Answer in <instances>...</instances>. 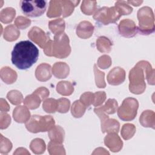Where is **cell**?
Masks as SVG:
<instances>
[{
  "label": "cell",
  "instance_id": "cell-7",
  "mask_svg": "<svg viewBox=\"0 0 155 155\" xmlns=\"http://www.w3.org/2000/svg\"><path fill=\"white\" fill-rule=\"evenodd\" d=\"M31 21L30 20L24 18L22 16H19L16 19L15 24L16 25L21 28H25L28 25H30Z\"/></svg>",
  "mask_w": 155,
  "mask_h": 155
},
{
  "label": "cell",
  "instance_id": "cell-1",
  "mask_svg": "<svg viewBox=\"0 0 155 155\" xmlns=\"http://www.w3.org/2000/svg\"><path fill=\"white\" fill-rule=\"evenodd\" d=\"M38 48L30 41L16 43L12 51V64L19 70H27L36 62L39 57Z\"/></svg>",
  "mask_w": 155,
  "mask_h": 155
},
{
  "label": "cell",
  "instance_id": "cell-8",
  "mask_svg": "<svg viewBox=\"0 0 155 155\" xmlns=\"http://www.w3.org/2000/svg\"><path fill=\"white\" fill-rule=\"evenodd\" d=\"M94 73H95V76H97V77H99V78H96V85H97L99 87V83L101 84H103V85H104L105 86V84L104 83V79H102L101 78H104V72H101L97 68H96V65L95 64L94 65Z\"/></svg>",
  "mask_w": 155,
  "mask_h": 155
},
{
  "label": "cell",
  "instance_id": "cell-9",
  "mask_svg": "<svg viewBox=\"0 0 155 155\" xmlns=\"http://www.w3.org/2000/svg\"><path fill=\"white\" fill-rule=\"evenodd\" d=\"M94 94L96 96V99L94 101L93 105L94 106L97 107L98 105L102 104L103 102L104 101L105 99V93H104V91H99L96 93Z\"/></svg>",
  "mask_w": 155,
  "mask_h": 155
},
{
  "label": "cell",
  "instance_id": "cell-10",
  "mask_svg": "<svg viewBox=\"0 0 155 155\" xmlns=\"http://www.w3.org/2000/svg\"><path fill=\"white\" fill-rule=\"evenodd\" d=\"M143 1H136V2H134V1H127V2L128 3H131V4H133V5L134 6H139L140 5V4H141Z\"/></svg>",
  "mask_w": 155,
  "mask_h": 155
},
{
  "label": "cell",
  "instance_id": "cell-3",
  "mask_svg": "<svg viewBox=\"0 0 155 155\" xmlns=\"http://www.w3.org/2000/svg\"><path fill=\"white\" fill-rule=\"evenodd\" d=\"M21 10L24 15L28 17H38L41 16L47 8V1L44 0L21 1Z\"/></svg>",
  "mask_w": 155,
  "mask_h": 155
},
{
  "label": "cell",
  "instance_id": "cell-5",
  "mask_svg": "<svg viewBox=\"0 0 155 155\" xmlns=\"http://www.w3.org/2000/svg\"><path fill=\"white\" fill-rule=\"evenodd\" d=\"M136 28L134 22L129 19L120 21L119 25V31L120 35L126 38L133 37L136 34Z\"/></svg>",
  "mask_w": 155,
  "mask_h": 155
},
{
  "label": "cell",
  "instance_id": "cell-6",
  "mask_svg": "<svg viewBox=\"0 0 155 155\" xmlns=\"http://www.w3.org/2000/svg\"><path fill=\"white\" fill-rule=\"evenodd\" d=\"M50 69H51L50 65L46 64H45L44 71H43L41 65L38 66L36 70V76L37 79L41 81H45L49 79L51 77Z\"/></svg>",
  "mask_w": 155,
  "mask_h": 155
},
{
  "label": "cell",
  "instance_id": "cell-4",
  "mask_svg": "<svg viewBox=\"0 0 155 155\" xmlns=\"http://www.w3.org/2000/svg\"><path fill=\"white\" fill-rule=\"evenodd\" d=\"M122 15L119 8L115 6L113 7H102L99 9L94 16V19L104 25L110 22H115Z\"/></svg>",
  "mask_w": 155,
  "mask_h": 155
},
{
  "label": "cell",
  "instance_id": "cell-2",
  "mask_svg": "<svg viewBox=\"0 0 155 155\" xmlns=\"http://www.w3.org/2000/svg\"><path fill=\"white\" fill-rule=\"evenodd\" d=\"M54 124V119L51 116L33 115L26 123V128L32 133L46 131L51 129Z\"/></svg>",
  "mask_w": 155,
  "mask_h": 155
}]
</instances>
